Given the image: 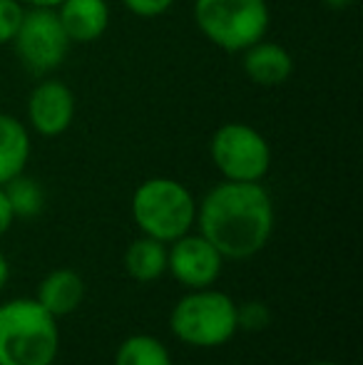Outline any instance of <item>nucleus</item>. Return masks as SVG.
Returning <instances> with one entry per match:
<instances>
[{
	"label": "nucleus",
	"mask_w": 363,
	"mask_h": 365,
	"mask_svg": "<svg viewBox=\"0 0 363 365\" xmlns=\"http://www.w3.org/2000/svg\"><path fill=\"white\" fill-rule=\"evenodd\" d=\"M239 55H242L244 75L259 87H279L294 73V58H291L289 50L267 38L249 45Z\"/></svg>",
	"instance_id": "10"
},
{
	"label": "nucleus",
	"mask_w": 363,
	"mask_h": 365,
	"mask_svg": "<svg viewBox=\"0 0 363 365\" xmlns=\"http://www.w3.org/2000/svg\"><path fill=\"white\" fill-rule=\"evenodd\" d=\"M274 202L262 182H219L197 204L199 234L224 256L244 261L264 251L274 234Z\"/></svg>",
	"instance_id": "1"
},
{
	"label": "nucleus",
	"mask_w": 363,
	"mask_h": 365,
	"mask_svg": "<svg viewBox=\"0 0 363 365\" xmlns=\"http://www.w3.org/2000/svg\"><path fill=\"white\" fill-rule=\"evenodd\" d=\"M122 3L137 18H160L175 5V0H122Z\"/></svg>",
	"instance_id": "18"
},
{
	"label": "nucleus",
	"mask_w": 363,
	"mask_h": 365,
	"mask_svg": "<svg viewBox=\"0 0 363 365\" xmlns=\"http://www.w3.org/2000/svg\"><path fill=\"white\" fill-rule=\"evenodd\" d=\"M311 365H339V363H331V361H319V363H311Z\"/></svg>",
	"instance_id": "22"
},
{
	"label": "nucleus",
	"mask_w": 363,
	"mask_h": 365,
	"mask_svg": "<svg viewBox=\"0 0 363 365\" xmlns=\"http://www.w3.org/2000/svg\"><path fill=\"white\" fill-rule=\"evenodd\" d=\"M28 122L40 137H60L75 120V95L65 82L43 80L28 95Z\"/></svg>",
	"instance_id": "9"
},
{
	"label": "nucleus",
	"mask_w": 363,
	"mask_h": 365,
	"mask_svg": "<svg viewBox=\"0 0 363 365\" xmlns=\"http://www.w3.org/2000/svg\"><path fill=\"white\" fill-rule=\"evenodd\" d=\"M224 256L202 234H184L167 246V271L187 289H209L222 276Z\"/></svg>",
	"instance_id": "8"
},
{
	"label": "nucleus",
	"mask_w": 363,
	"mask_h": 365,
	"mask_svg": "<svg viewBox=\"0 0 363 365\" xmlns=\"http://www.w3.org/2000/svg\"><path fill=\"white\" fill-rule=\"evenodd\" d=\"M339 3H359V0H339Z\"/></svg>",
	"instance_id": "23"
},
{
	"label": "nucleus",
	"mask_w": 363,
	"mask_h": 365,
	"mask_svg": "<svg viewBox=\"0 0 363 365\" xmlns=\"http://www.w3.org/2000/svg\"><path fill=\"white\" fill-rule=\"evenodd\" d=\"M5 197H8V204L13 209L15 219H33L43 212V204H45V194H43V187L35 182L33 177H25L18 174L15 179H10L8 184L3 187Z\"/></svg>",
	"instance_id": "16"
},
{
	"label": "nucleus",
	"mask_w": 363,
	"mask_h": 365,
	"mask_svg": "<svg viewBox=\"0 0 363 365\" xmlns=\"http://www.w3.org/2000/svg\"><path fill=\"white\" fill-rule=\"evenodd\" d=\"M58 351V318L35 298H13L0 306V365H53Z\"/></svg>",
	"instance_id": "2"
},
{
	"label": "nucleus",
	"mask_w": 363,
	"mask_h": 365,
	"mask_svg": "<svg viewBox=\"0 0 363 365\" xmlns=\"http://www.w3.org/2000/svg\"><path fill=\"white\" fill-rule=\"evenodd\" d=\"M194 23L199 33L224 53H244L249 45L267 38V0H194Z\"/></svg>",
	"instance_id": "5"
},
{
	"label": "nucleus",
	"mask_w": 363,
	"mask_h": 365,
	"mask_svg": "<svg viewBox=\"0 0 363 365\" xmlns=\"http://www.w3.org/2000/svg\"><path fill=\"white\" fill-rule=\"evenodd\" d=\"M25 8L20 0H0V45L13 43L23 23Z\"/></svg>",
	"instance_id": "17"
},
{
	"label": "nucleus",
	"mask_w": 363,
	"mask_h": 365,
	"mask_svg": "<svg viewBox=\"0 0 363 365\" xmlns=\"http://www.w3.org/2000/svg\"><path fill=\"white\" fill-rule=\"evenodd\" d=\"M115 365H175L167 346L150 333L125 338L115 353Z\"/></svg>",
	"instance_id": "15"
},
{
	"label": "nucleus",
	"mask_w": 363,
	"mask_h": 365,
	"mask_svg": "<svg viewBox=\"0 0 363 365\" xmlns=\"http://www.w3.org/2000/svg\"><path fill=\"white\" fill-rule=\"evenodd\" d=\"M30 159L28 127L13 115L0 112V187L25 172Z\"/></svg>",
	"instance_id": "13"
},
{
	"label": "nucleus",
	"mask_w": 363,
	"mask_h": 365,
	"mask_svg": "<svg viewBox=\"0 0 363 365\" xmlns=\"http://www.w3.org/2000/svg\"><path fill=\"white\" fill-rule=\"evenodd\" d=\"M239 306L224 291L194 289L184 293L170 313V328L177 341L194 348L224 346L239 331Z\"/></svg>",
	"instance_id": "4"
},
{
	"label": "nucleus",
	"mask_w": 363,
	"mask_h": 365,
	"mask_svg": "<svg viewBox=\"0 0 363 365\" xmlns=\"http://www.w3.org/2000/svg\"><path fill=\"white\" fill-rule=\"evenodd\" d=\"M13 221H15V214H13V209H10L8 197H5L3 187H0V239H3V236L10 231Z\"/></svg>",
	"instance_id": "19"
},
{
	"label": "nucleus",
	"mask_w": 363,
	"mask_h": 365,
	"mask_svg": "<svg viewBox=\"0 0 363 365\" xmlns=\"http://www.w3.org/2000/svg\"><path fill=\"white\" fill-rule=\"evenodd\" d=\"M217 172L229 182H262L272 167V147L257 127L247 122H227L217 127L209 142Z\"/></svg>",
	"instance_id": "6"
},
{
	"label": "nucleus",
	"mask_w": 363,
	"mask_h": 365,
	"mask_svg": "<svg viewBox=\"0 0 363 365\" xmlns=\"http://www.w3.org/2000/svg\"><path fill=\"white\" fill-rule=\"evenodd\" d=\"M20 3H28L30 8H58L63 0H20Z\"/></svg>",
	"instance_id": "21"
},
{
	"label": "nucleus",
	"mask_w": 363,
	"mask_h": 365,
	"mask_svg": "<svg viewBox=\"0 0 363 365\" xmlns=\"http://www.w3.org/2000/svg\"><path fill=\"white\" fill-rule=\"evenodd\" d=\"M8 279H10V264H8V259L3 256V251H0V289L8 284Z\"/></svg>",
	"instance_id": "20"
},
{
	"label": "nucleus",
	"mask_w": 363,
	"mask_h": 365,
	"mask_svg": "<svg viewBox=\"0 0 363 365\" xmlns=\"http://www.w3.org/2000/svg\"><path fill=\"white\" fill-rule=\"evenodd\" d=\"M125 271L140 284H152L167 271V244L142 234L125 251Z\"/></svg>",
	"instance_id": "14"
},
{
	"label": "nucleus",
	"mask_w": 363,
	"mask_h": 365,
	"mask_svg": "<svg viewBox=\"0 0 363 365\" xmlns=\"http://www.w3.org/2000/svg\"><path fill=\"white\" fill-rule=\"evenodd\" d=\"M20 63L35 75H48L63 65L70 50V40L58 20L55 8L25 10L18 35L10 43Z\"/></svg>",
	"instance_id": "7"
},
{
	"label": "nucleus",
	"mask_w": 363,
	"mask_h": 365,
	"mask_svg": "<svg viewBox=\"0 0 363 365\" xmlns=\"http://www.w3.org/2000/svg\"><path fill=\"white\" fill-rule=\"evenodd\" d=\"M132 219L145 236L172 244L192 231L197 199L177 179L152 177L132 194Z\"/></svg>",
	"instance_id": "3"
},
{
	"label": "nucleus",
	"mask_w": 363,
	"mask_h": 365,
	"mask_svg": "<svg viewBox=\"0 0 363 365\" xmlns=\"http://www.w3.org/2000/svg\"><path fill=\"white\" fill-rule=\"evenodd\" d=\"M85 293H88V286H85V279L78 271L55 269L38 284L35 301L60 321V318L70 316L83 306Z\"/></svg>",
	"instance_id": "12"
},
{
	"label": "nucleus",
	"mask_w": 363,
	"mask_h": 365,
	"mask_svg": "<svg viewBox=\"0 0 363 365\" xmlns=\"http://www.w3.org/2000/svg\"><path fill=\"white\" fill-rule=\"evenodd\" d=\"M55 13L70 43H95L110 25V5L105 0H63Z\"/></svg>",
	"instance_id": "11"
}]
</instances>
